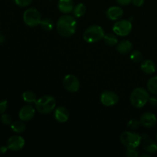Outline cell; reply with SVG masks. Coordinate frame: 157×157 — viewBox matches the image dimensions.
Returning <instances> with one entry per match:
<instances>
[{
    "label": "cell",
    "instance_id": "1",
    "mask_svg": "<svg viewBox=\"0 0 157 157\" xmlns=\"http://www.w3.org/2000/svg\"><path fill=\"white\" fill-rule=\"evenodd\" d=\"M56 29L61 36L70 37L73 35L77 29V21L75 17L69 15L61 16L56 23Z\"/></svg>",
    "mask_w": 157,
    "mask_h": 157
},
{
    "label": "cell",
    "instance_id": "2",
    "mask_svg": "<svg viewBox=\"0 0 157 157\" xmlns=\"http://www.w3.org/2000/svg\"><path fill=\"white\" fill-rule=\"evenodd\" d=\"M56 106V101L55 98L49 95H45L35 102V108L37 111L42 114H48L53 111Z\"/></svg>",
    "mask_w": 157,
    "mask_h": 157
},
{
    "label": "cell",
    "instance_id": "3",
    "mask_svg": "<svg viewBox=\"0 0 157 157\" xmlns=\"http://www.w3.org/2000/svg\"><path fill=\"white\" fill-rule=\"evenodd\" d=\"M150 94L146 89L137 87L134 89L130 94V102L133 107L141 108L149 101Z\"/></svg>",
    "mask_w": 157,
    "mask_h": 157
},
{
    "label": "cell",
    "instance_id": "4",
    "mask_svg": "<svg viewBox=\"0 0 157 157\" xmlns=\"http://www.w3.org/2000/svg\"><path fill=\"white\" fill-rule=\"evenodd\" d=\"M104 31L100 25H91L84 32L83 38L87 43H95L104 38Z\"/></svg>",
    "mask_w": 157,
    "mask_h": 157
},
{
    "label": "cell",
    "instance_id": "5",
    "mask_svg": "<svg viewBox=\"0 0 157 157\" xmlns=\"http://www.w3.org/2000/svg\"><path fill=\"white\" fill-rule=\"evenodd\" d=\"M121 142L127 148L136 149L139 147L142 140V136L134 132L125 131L120 136Z\"/></svg>",
    "mask_w": 157,
    "mask_h": 157
},
{
    "label": "cell",
    "instance_id": "6",
    "mask_svg": "<svg viewBox=\"0 0 157 157\" xmlns=\"http://www.w3.org/2000/svg\"><path fill=\"white\" fill-rule=\"evenodd\" d=\"M23 20L29 27H36L41 24V14L35 8H30L25 10L23 14Z\"/></svg>",
    "mask_w": 157,
    "mask_h": 157
},
{
    "label": "cell",
    "instance_id": "7",
    "mask_svg": "<svg viewBox=\"0 0 157 157\" xmlns=\"http://www.w3.org/2000/svg\"><path fill=\"white\" fill-rule=\"evenodd\" d=\"M132 30V24L130 21L126 19L117 21L113 27V31L119 36H127Z\"/></svg>",
    "mask_w": 157,
    "mask_h": 157
},
{
    "label": "cell",
    "instance_id": "8",
    "mask_svg": "<svg viewBox=\"0 0 157 157\" xmlns=\"http://www.w3.org/2000/svg\"><path fill=\"white\" fill-rule=\"evenodd\" d=\"M64 87L67 91L75 93L80 88V81L76 76L73 75H67L63 80Z\"/></svg>",
    "mask_w": 157,
    "mask_h": 157
},
{
    "label": "cell",
    "instance_id": "9",
    "mask_svg": "<svg viewBox=\"0 0 157 157\" xmlns=\"http://www.w3.org/2000/svg\"><path fill=\"white\" fill-rule=\"evenodd\" d=\"M118 101H119L118 95L113 91L107 90V91L103 92L101 95V104L107 107L115 105L116 104H117Z\"/></svg>",
    "mask_w": 157,
    "mask_h": 157
},
{
    "label": "cell",
    "instance_id": "10",
    "mask_svg": "<svg viewBox=\"0 0 157 157\" xmlns=\"http://www.w3.org/2000/svg\"><path fill=\"white\" fill-rule=\"evenodd\" d=\"M25 143V142L22 136L18 135L12 136L8 140L7 147L12 151H19L24 147Z\"/></svg>",
    "mask_w": 157,
    "mask_h": 157
},
{
    "label": "cell",
    "instance_id": "11",
    "mask_svg": "<svg viewBox=\"0 0 157 157\" xmlns=\"http://www.w3.org/2000/svg\"><path fill=\"white\" fill-rule=\"evenodd\" d=\"M35 110L32 105H25L19 110L18 117L21 121L25 122L31 121L35 116Z\"/></svg>",
    "mask_w": 157,
    "mask_h": 157
},
{
    "label": "cell",
    "instance_id": "12",
    "mask_svg": "<svg viewBox=\"0 0 157 157\" xmlns=\"http://www.w3.org/2000/svg\"><path fill=\"white\" fill-rule=\"evenodd\" d=\"M140 121L141 125L144 126V127L150 128V127H154L155 124H156L157 119L154 113H150V112H147V113H144L141 116Z\"/></svg>",
    "mask_w": 157,
    "mask_h": 157
},
{
    "label": "cell",
    "instance_id": "13",
    "mask_svg": "<svg viewBox=\"0 0 157 157\" xmlns=\"http://www.w3.org/2000/svg\"><path fill=\"white\" fill-rule=\"evenodd\" d=\"M70 113L68 110L64 107H58L55 110V118L58 122L65 123L68 121Z\"/></svg>",
    "mask_w": 157,
    "mask_h": 157
},
{
    "label": "cell",
    "instance_id": "14",
    "mask_svg": "<svg viewBox=\"0 0 157 157\" xmlns=\"http://www.w3.org/2000/svg\"><path fill=\"white\" fill-rule=\"evenodd\" d=\"M107 16L110 20H118L124 15V11L119 6H112L107 11Z\"/></svg>",
    "mask_w": 157,
    "mask_h": 157
},
{
    "label": "cell",
    "instance_id": "15",
    "mask_svg": "<svg viewBox=\"0 0 157 157\" xmlns=\"http://www.w3.org/2000/svg\"><path fill=\"white\" fill-rule=\"evenodd\" d=\"M58 6L60 12L64 14L71 12L75 7L73 0H58Z\"/></svg>",
    "mask_w": 157,
    "mask_h": 157
},
{
    "label": "cell",
    "instance_id": "16",
    "mask_svg": "<svg viewBox=\"0 0 157 157\" xmlns=\"http://www.w3.org/2000/svg\"><path fill=\"white\" fill-rule=\"evenodd\" d=\"M141 70L144 72V73L147 74V75H151L153 74L156 70V66L154 61L152 60L147 59L145 60L141 64Z\"/></svg>",
    "mask_w": 157,
    "mask_h": 157
},
{
    "label": "cell",
    "instance_id": "17",
    "mask_svg": "<svg viewBox=\"0 0 157 157\" xmlns=\"http://www.w3.org/2000/svg\"><path fill=\"white\" fill-rule=\"evenodd\" d=\"M133 48V44L130 42L128 40H124V41H121L117 44V51L119 52L120 54L122 55H126V54L130 53V51L132 50Z\"/></svg>",
    "mask_w": 157,
    "mask_h": 157
},
{
    "label": "cell",
    "instance_id": "18",
    "mask_svg": "<svg viewBox=\"0 0 157 157\" xmlns=\"http://www.w3.org/2000/svg\"><path fill=\"white\" fill-rule=\"evenodd\" d=\"M143 149L147 153H155L157 152V144L152 140L146 139L143 144Z\"/></svg>",
    "mask_w": 157,
    "mask_h": 157
},
{
    "label": "cell",
    "instance_id": "19",
    "mask_svg": "<svg viewBox=\"0 0 157 157\" xmlns=\"http://www.w3.org/2000/svg\"><path fill=\"white\" fill-rule=\"evenodd\" d=\"M25 124L24 121H14L11 124V129L13 132L17 133H21L25 130Z\"/></svg>",
    "mask_w": 157,
    "mask_h": 157
},
{
    "label": "cell",
    "instance_id": "20",
    "mask_svg": "<svg viewBox=\"0 0 157 157\" xmlns=\"http://www.w3.org/2000/svg\"><path fill=\"white\" fill-rule=\"evenodd\" d=\"M22 99L25 102L28 103V104L35 103L38 101L36 94L31 90H26L22 94Z\"/></svg>",
    "mask_w": 157,
    "mask_h": 157
},
{
    "label": "cell",
    "instance_id": "21",
    "mask_svg": "<svg viewBox=\"0 0 157 157\" xmlns=\"http://www.w3.org/2000/svg\"><path fill=\"white\" fill-rule=\"evenodd\" d=\"M72 12H73L74 16L77 17V18H80V17L83 16L85 14L86 6L83 3H79V4L76 5L74 7Z\"/></svg>",
    "mask_w": 157,
    "mask_h": 157
},
{
    "label": "cell",
    "instance_id": "22",
    "mask_svg": "<svg viewBox=\"0 0 157 157\" xmlns=\"http://www.w3.org/2000/svg\"><path fill=\"white\" fill-rule=\"evenodd\" d=\"M147 89L153 94L157 95V76L150 78L147 82Z\"/></svg>",
    "mask_w": 157,
    "mask_h": 157
},
{
    "label": "cell",
    "instance_id": "23",
    "mask_svg": "<svg viewBox=\"0 0 157 157\" xmlns=\"http://www.w3.org/2000/svg\"><path fill=\"white\" fill-rule=\"evenodd\" d=\"M104 42L109 46H114L117 44L118 39L114 34L108 33L104 35Z\"/></svg>",
    "mask_w": 157,
    "mask_h": 157
},
{
    "label": "cell",
    "instance_id": "24",
    "mask_svg": "<svg viewBox=\"0 0 157 157\" xmlns=\"http://www.w3.org/2000/svg\"><path fill=\"white\" fill-rule=\"evenodd\" d=\"M40 25L44 31H51L54 28V22L51 18H44L41 20Z\"/></svg>",
    "mask_w": 157,
    "mask_h": 157
},
{
    "label": "cell",
    "instance_id": "25",
    "mask_svg": "<svg viewBox=\"0 0 157 157\" xmlns=\"http://www.w3.org/2000/svg\"><path fill=\"white\" fill-rule=\"evenodd\" d=\"M130 59H131L132 61L135 63H139L140 61H143V58H144V55L143 54L141 53L140 51L137 50H135L130 54Z\"/></svg>",
    "mask_w": 157,
    "mask_h": 157
},
{
    "label": "cell",
    "instance_id": "26",
    "mask_svg": "<svg viewBox=\"0 0 157 157\" xmlns=\"http://www.w3.org/2000/svg\"><path fill=\"white\" fill-rule=\"evenodd\" d=\"M12 117L10 115L7 114V113H2L1 116V122L4 125H11L12 124Z\"/></svg>",
    "mask_w": 157,
    "mask_h": 157
},
{
    "label": "cell",
    "instance_id": "27",
    "mask_svg": "<svg viewBox=\"0 0 157 157\" xmlns=\"http://www.w3.org/2000/svg\"><path fill=\"white\" fill-rule=\"evenodd\" d=\"M140 121H137V120H130L128 123H127V127L131 130H136L138 127L140 125Z\"/></svg>",
    "mask_w": 157,
    "mask_h": 157
},
{
    "label": "cell",
    "instance_id": "28",
    "mask_svg": "<svg viewBox=\"0 0 157 157\" xmlns=\"http://www.w3.org/2000/svg\"><path fill=\"white\" fill-rule=\"evenodd\" d=\"M32 0H15V2L17 6L20 7H26L32 3Z\"/></svg>",
    "mask_w": 157,
    "mask_h": 157
},
{
    "label": "cell",
    "instance_id": "29",
    "mask_svg": "<svg viewBox=\"0 0 157 157\" xmlns=\"http://www.w3.org/2000/svg\"><path fill=\"white\" fill-rule=\"evenodd\" d=\"M139 153L135 149L133 148H127L126 151V156L128 157H137Z\"/></svg>",
    "mask_w": 157,
    "mask_h": 157
},
{
    "label": "cell",
    "instance_id": "30",
    "mask_svg": "<svg viewBox=\"0 0 157 157\" xmlns=\"http://www.w3.org/2000/svg\"><path fill=\"white\" fill-rule=\"evenodd\" d=\"M8 107V101L6 100L0 101V114H2L7 110Z\"/></svg>",
    "mask_w": 157,
    "mask_h": 157
},
{
    "label": "cell",
    "instance_id": "31",
    "mask_svg": "<svg viewBox=\"0 0 157 157\" xmlns=\"http://www.w3.org/2000/svg\"><path fill=\"white\" fill-rule=\"evenodd\" d=\"M148 102L150 103V105L153 106V107H157V96L156 95L153 94V96L150 97Z\"/></svg>",
    "mask_w": 157,
    "mask_h": 157
},
{
    "label": "cell",
    "instance_id": "32",
    "mask_svg": "<svg viewBox=\"0 0 157 157\" xmlns=\"http://www.w3.org/2000/svg\"><path fill=\"white\" fill-rule=\"evenodd\" d=\"M132 3L136 7H140L144 5V0H132Z\"/></svg>",
    "mask_w": 157,
    "mask_h": 157
},
{
    "label": "cell",
    "instance_id": "33",
    "mask_svg": "<svg viewBox=\"0 0 157 157\" xmlns=\"http://www.w3.org/2000/svg\"><path fill=\"white\" fill-rule=\"evenodd\" d=\"M116 1L121 6H127L132 2V0H116Z\"/></svg>",
    "mask_w": 157,
    "mask_h": 157
},
{
    "label": "cell",
    "instance_id": "34",
    "mask_svg": "<svg viewBox=\"0 0 157 157\" xmlns=\"http://www.w3.org/2000/svg\"><path fill=\"white\" fill-rule=\"evenodd\" d=\"M8 149L9 148L7 147H0V153L1 154H4V153H6L7 152Z\"/></svg>",
    "mask_w": 157,
    "mask_h": 157
},
{
    "label": "cell",
    "instance_id": "35",
    "mask_svg": "<svg viewBox=\"0 0 157 157\" xmlns=\"http://www.w3.org/2000/svg\"><path fill=\"white\" fill-rule=\"evenodd\" d=\"M5 41V37L4 35H2L1 33H0V44H2V43H3Z\"/></svg>",
    "mask_w": 157,
    "mask_h": 157
},
{
    "label": "cell",
    "instance_id": "36",
    "mask_svg": "<svg viewBox=\"0 0 157 157\" xmlns=\"http://www.w3.org/2000/svg\"><path fill=\"white\" fill-rule=\"evenodd\" d=\"M141 156H147V157H149L150 156H149V155H146V154H144V155H141Z\"/></svg>",
    "mask_w": 157,
    "mask_h": 157
},
{
    "label": "cell",
    "instance_id": "37",
    "mask_svg": "<svg viewBox=\"0 0 157 157\" xmlns=\"http://www.w3.org/2000/svg\"><path fill=\"white\" fill-rule=\"evenodd\" d=\"M156 140H157V134H156Z\"/></svg>",
    "mask_w": 157,
    "mask_h": 157
}]
</instances>
